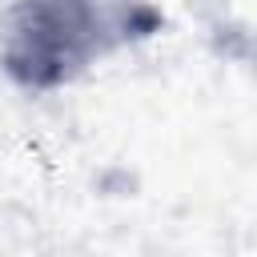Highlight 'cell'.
Here are the masks:
<instances>
[{
	"label": "cell",
	"instance_id": "6da1fadb",
	"mask_svg": "<svg viewBox=\"0 0 257 257\" xmlns=\"http://www.w3.org/2000/svg\"><path fill=\"white\" fill-rule=\"evenodd\" d=\"M157 12L128 0H16L4 28L0 64L24 88H56L108 48L149 36Z\"/></svg>",
	"mask_w": 257,
	"mask_h": 257
}]
</instances>
